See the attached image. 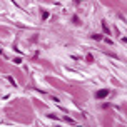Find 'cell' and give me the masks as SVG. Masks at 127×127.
Listing matches in <instances>:
<instances>
[{
    "label": "cell",
    "mask_w": 127,
    "mask_h": 127,
    "mask_svg": "<svg viewBox=\"0 0 127 127\" xmlns=\"http://www.w3.org/2000/svg\"><path fill=\"white\" fill-rule=\"evenodd\" d=\"M107 95H109V89H102L95 94V97H97V99H104V97H107Z\"/></svg>",
    "instance_id": "1"
},
{
    "label": "cell",
    "mask_w": 127,
    "mask_h": 127,
    "mask_svg": "<svg viewBox=\"0 0 127 127\" xmlns=\"http://www.w3.org/2000/svg\"><path fill=\"white\" fill-rule=\"evenodd\" d=\"M102 29H104V32H105V33H110V30H109V25L105 24V22H102Z\"/></svg>",
    "instance_id": "2"
},
{
    "label": "cell",
    "mask_w": 127,
    "mask_h": 127,
    "mask_svg": "<svg viewBox=\"0 0 127 127\" xmlns=\"http://www.w3.org/2000/svg\"><path fill=\"white\" fill-rule=\"evenodd\" d=\"M85 59H87V62H94V57H92V55H90V54H89V55H87V57H85Z\"/></svg>",
    "instance_id": "3"
},
{
    "label": "cell",
    "mask_w": 127,
    "mask_h": 127,
    "mask_svg": "<svg viewBox=\"0 0 127 127\" xmlns=\"http://www.w3.org/2000/svg\"><path fill=\"white\" fill-rule=\"evenodd\" d=\"M92 38H95V40H100L102 37H100V35H97V33H94V35H92Z\"/></svg>",
    "instance_id": "4"
},
{
    "label": "cell",
    "mask_w": 127,
    "mask_h": 127,
    "mask_svg": "<svg viewBox=\"0 0 127 127\" xmlns=\"http://www.w3.org/2000/svg\"><path fill=\"white\" fill-rule=\"evenodd\" d=\"M42 19H44V20H45V19H49V13L44 12V13H42Z\"/></svg>",
    "instance_id": "5"
}]
</instances>
